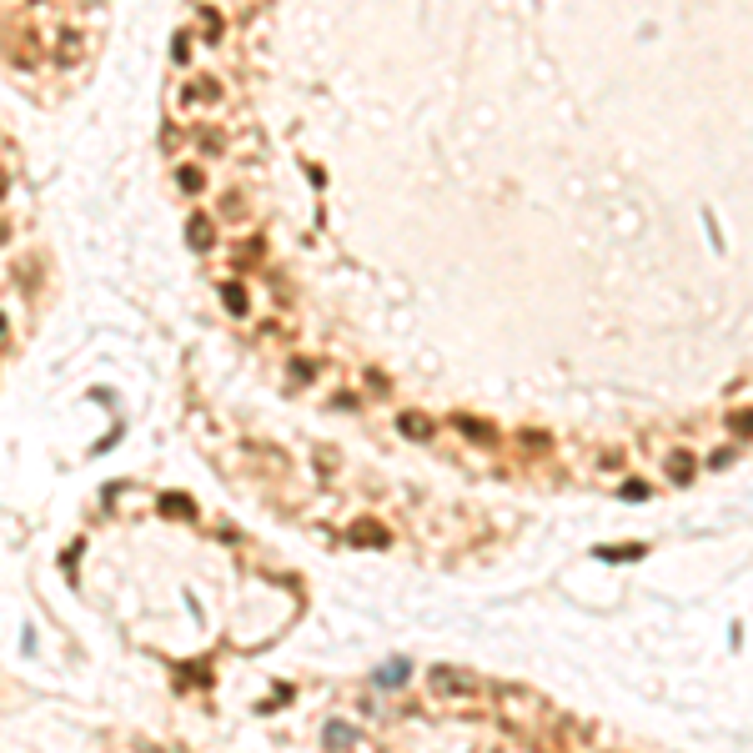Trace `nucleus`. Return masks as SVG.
Returning <instances> with one entry per match:
<instances>
[{
	"mask_svg": "<svg viewBox=\"0 0 753 753\" xmlns=\"http://www.w3.org/2000/svg\"><path fill=\"white\" fill-rule=\"evenodd\" d=\"M457 427L467 432V437H477V442H492V427H487V422H472V417H462Z\"/></svg>",
	"mask_w": 753,
	"mask_h": 753,
	"instance_id": "obj_6",
	"label": "nucleus"
},
{
	"mask_svg": "<svg viewBox=\"0 0 753 753\" xmlns=\"http://www.w3.org/2000/svg\"><path fill=\"white\" fill-rule=\"evenodd\" d=\"M733 457H739V452H733V447H718V452L708 457V467H733Z\"/></svg>",
	"mask_w": 753,
	"mask_h": 753,
	"instance_id": "obj_8",
	"label": "nucleus"
},
{
	"mask_svg": "<svg viewBox=\"0 0 753 753\" xmlns=\"http://www.w3.org/2000/svg\"><path fill=\"white\" fill-rule=\"evenodd\" d=\"M227 307H231V312H246V297H242V286H227Z\"/></svg>",
	"mask_w": 753,
	"mask_h": 753,
	"instance_id": "obj_9",
	"label": "nucleus"
},
{
	"mask_svg": "<svg viewBox=\"0 0 753 753\" xmlns=\"http://www.w3.org/2000/svg\"><path fill=\"white\" fill-rule=\"evenodd\" d=\"M402 432H407V437H417V442H422V437H432V422L422 417V412H407V417H402Z\"/></svg>",
	"mask_w": 753,
	"mask_h": 753,
	"instance_id": "obj_3",
	"label": "nucleus"
},
{
	"mask_svg": "<svg viewBox=\"0 0 753 753\" xmlns=\"http://www.w3.org/2000/svg\"><path fill=\"white\" fill-rule=\"evenodd\" d=\"M728 432H733V437H753V412H733Z\"/></svg>",
	"mask_w": 753,
	"mask_h": 753,
	"instance_id": "obj_5",
	"label": "nucleus"
},
{
	"mask_svg": "<svg viewBox=\"0 0 753 753\" xmlns=\"http://www.w3.org/2000/svg\"><path fill=\"white\" fill-rule=\"evenodd\" d=\"M427 688L437 698H462V693H477V673H462V668H432L427 673Z\"/></svg>",
	"mask_w": 753,
	"mask_h": 753,
	"instance_id": "obj_1",
	"label": "nucleus"
},
{
	"mask_svg": "<svg viewBox=\"0 0 753 753\" xmlns=\"http://www.w3.org/2000/svg\"><path fill=\"white\" fill-rule=\"evenodd\" d=\"M191 236H196V246H211V227H206V221H196V227H191Z\"/></svg>",
	"mask_w": 753,
	"mask_h": 753,
	"instance_id": "obj_10",
	"label": "nucleus"
},
{
	"mask_svg": "<svg viewBox=\"0 0 753 753\" xmlns=\"http://www.w3.org/2000/svg\"><path fill=\"white\" fill-rule=\"evenodd\" d=\"M668 477H673L678 487L693 483V452H673V457H668Z\"/></svg>",
	"mask_w": 753,
	"mask_h": 753,
	"instance_id": "obj_2",
	"label": "nucleus"
},
{
	"mask_svg": "<svg viewBox=\"0 0 753 753\" xmlns=\"http://www.w3.org/2000/svg\"><path fill=\"white\" fill-rule=\"evenodd\" d=\"M623 502H648V483H623Z\"/></svg>",
	"mask_w": 753,
	"mask_h": 753,
	"instance_id": "obj_7",
	"label": "nucleus"
},
{
	"mask_svg": "<svg viewBox=\"0 0 753 753\" xmlns=\"http://www.w3.org/2000/svg\"><path fill=\"white\" fill-rule=\"evenodd\" d=\"M351 537H357V542H367V548H377V542H387V533H382L377 522H362V527H357V533H351Z\"/></svg>",
	"mask_w": 753,
	"mask_h": 753,
	"instance_id": "obj_4",
	"label": "nucleus"
}]
</instances>
